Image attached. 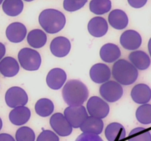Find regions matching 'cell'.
Wrapping results in <instances>:
<instances>
[{
  "label": "cell",
  "mask_w": 151,
  "mask_h": 141,
  "mask_svg": "<svg viewBox=\"0 0 151 141\" xmlns=\"http://www.w3.org/2000/svg\"><path fill=\"white\" fill-rule=\"evenodd\" d=\"M62 95L69 106H81L88 99L86 85L78 79H70L64 85Z\"/></svg>",
  "instance_id": "cell-1"
},
{
  "label": "cell",
  "mask_w": 151,
  "mask_h": 141,
  "mask_svg": "<svg viewBox=\"0 0 151 141\" xmlns=\"http://www.w3.org/2000/svg\"><path fill=\"white\" fill-rule=\"evenodd\" d=\"M38 21L45 32L55 34L64 27L66 17L63 13L55 9H46L40 13Z\"/></svg>",
  "instance_id": "cell-2"
},
{
  "label": "cell",
  "mask_w": 151,
  "mask_h": 141,
  "mask_svg": "<svg viewBox=\"0 0 151 141\" xmlns=\"http://www.w3.org/2000/svg\"><path fill=\"white\" fill-rule=\"evenodd\" d=\"M112 76L120 85H130L137 81L139 73L138 70L130 62L121 59L114 64Z\"/></svg>",
  "instance_id": "cell-3"
},
{
  "label": "cell",
  "mask_w": 151,
  "mask_h": 141,
  "mask_svg": "<svg viewBox=\"0 0 151 141\" xmlns=\"http://www.w3.org/2000/svg\"><path fill=\"white\" fill-rule=\"evenodd\" d=\"M18 59L21 66L29 71L37 70L41 64V57L39 53L30 48H24L19 51Z\"/></svg>",
  "instance_id": "cell-4"
},
{
  "label": "cell",
  "mask_w": 151,
  "mask_h": 141,
  "mask_svg": "<svg viewBox=\"0 0 151 141\" xmlns=\"http://www.w3.org/2000/svg\"><path fill=\"white\" fill-rule=\"evenodd\" d=\"M64 116L72 128H80L86 120L88 112L83 105L69 106L64 110Z\"/></svg>",
  "instance_id": "cell-5"
},
{
  "label": "cell",
  "mask_w": 151,
  "mask_h": 141,
  "mask_svg": "<svg viewBox=\"0 0 151 141\" xmlns=\"http://www.w3.org/2000/svg\"><path fill=\"white\" fill-rule=\"evenodd\" d=\"M100 94L108 102H115L123 95V88L117 82L108 81L100 86Z\"/></svg>",
  "instance_id": "cell-6"
},
{
  "label": "cell",
  "mask_w": 151,
  "mask_h": 141,
  "mask_svg": "<svg viewBox=\"0 0 151 141\" xmlns=\"http://www.w3.org/2000/svg\"><path fill=\"white\" fill-rule=\"evenodd\" d=\"M4 99L7 105L11 108L24 106L28 102L27 94L24 90L16 86L12 87L7 90Z\"/></svg>",
  "instance_id": "cell-7"
},
{
  "label": "cell",
  "mask_w": 151,
  "mask_h": 141,
  "mask_svg": "<svg viewBox=\"0 0 151 141\" xmlns=\"http://www.w3.org/2000/svg\"><path fill=\"white\" fill-rule=\"evenodd\" d=\"M86 109L90 115L100 119L106 118L110 111L109 104L98 96H92L88 100Z\"/></svg>",
  "instance_id": "cell-8"
},
{
  "label": "cell",
  "mask_w": 151,
  "mask_h": 141,
  "mask_svg": "<svg viewBox=\"0 0 151 141\" xmlns=\"http://www.w3.org/2000/svg\"><path fill=\"white\" fill-rule=\"evenodd\" d=\"M50 123L52 129L60 136L66 137L72 134V126L62 113L53 114L50 118Z\"/></svg>",
  "instance_id": "cell-9"
},
{
  "label": "cell",
  "mask_w": 151,
  "mask_h": 141,
  "mask_svg": "<svg viewBox=\"0 0 151 141\" xmlns=\"http://www.w3.org/2000/svg\"><path fill=\"white\" fill-rule=\"evenodd\" d=\"M142 39L138 32L132 29L126 30L121 35L120 44L128 50H136L141 46Z\"/></svg>",
  "instance_id": "cell-10"
},
{
  "label": "cell",
  "mask_w": 151,
  "mask_h": 141,
  "mask_svg": "<svg viewBox=\"0 0 151 141\" xmlns=\"http://www.w3.org/2000/svg\"><path fill=\"white\" fill-rule=\"evenodd\" d=\"M89 75L93 82L97 84H101L109 80L111 76V71L107 65L97 63L91 68Z\"/></svg>",
  "instance_id": "cell-11"
},
{
  "label": "cell",
  "mask_w": 151,
  "mask_h": 141,
  "mask_svg": "<svg viewBox=\"0 0 151 141\" xmlns=\"http://www.w3.org/2000/svg\"><path fill=\"white\" fill-rule=\"evenodd\" d=\"M71 50V43L68 38L63 36L55 38L50 43L52 54L58 57H63L67 55Z\"/></svg>",
  "instance_id": "cell-12"
},
{
  "label": "cell",
  "mask_w": 151,
  "mask_h": 141,
  "mask_svg": "<svg viewBox=\"0 0 151 141\" xmlns=\"http://www.w3.org/2000/svg\"><path fill=\"white\" fill-rule=\"evenodd\" d=\"M66 78V73L63 69L55 68L50 70L46 78V82L50 88L52 90H59L64 85Z\"/></svg>",
  "instance_id": "cell-13"
},
{
  "label": "cell",
  "mask_w": 151,
  "mask_h": 141,
  "mask_svg": "<svg viewBox=\"0 0 151 141\" xmlns=\"http://www.w3.org/2000/svg\"><path fill=\"white\" fill-rule=\"evenodd\" d=\"M27 35V28L20 22H14L9 25L6 29V37L12 43H20Z\"/></svg>",
  "instance_id": "cell-14"
},
{
  "label": "cell",
  "mask_w": 151,
  "mask_h": 141,
  "mask_svg": "<svg viewBox=\"0 0 151 141\" xmlns=\"http://www.w3.org/2000/svg\"><path fill=\"white\" fill-rule=\"evenodd\" d=\"M131 95L133 101L137 104H147L151 99V89L146 84H138L132 88Z\"/></svg>",
  "instance_id": "cell-15"
},
{
  "label": "cell",
  "mask_w": 151,
  "mask_h": 141,
  "mask_svg": "<svg viewBox=\"0 0 151 141\" xmlns=\"http://www.w3.org/2000/svg\"><path fill=\"white\" fill-rule=\"evenodd\" d=\"M87 27L90 35L95 38H100L107 33L109 25L104 18L97 16L89 21Z\"/></svg>",
  "instance_id": "cell-16"
},
{
  "label": "cell",
  "mask_w": 151,
  "mask_h": 141,
  "mask_svg": "<svg viewBox=\"0 0 151 141\" xmlns=\"http://www.w3.org/2000/svg\"><path fill=\"white\" fill-rule=\"evenodd\" d=\"M105 136L108 141H124L126 137V132L122 124L114 122L106 126Z\"/></svg>",
  "instance_id": "cell-17"
},
{
  "label": "cell",
  "mask_w": 151,
  "mask_h": 141,
  "mask_svg": "<svg viewBox=\"0 0 151 141\" xmlns=\"http://www.w3.org/2000/svg\"><path fill=\"white\" fill-rule=\"evenodd\" d=\"M31 116V112L28 107L24 106L13 108L9 114V119L13 124L22 126L27 123Z\"/></svg>",
  "instance_id": "cell-18"
},
{
  "label": "cell",
  "mask_w": 151,
  "mask_h": 141,
  "mask_svg": "<svg viewBox=\"0 0 151 141\" xmlns=\"http://www.w3.org/2000/svg\"><path fill=\"white\" fill-rule=\"evenodd\" d=\"M104 123L102 119L89 116L81 125V130L83 133L99 135L103 132Z\"/></svg>",
  "instance_id": "cell-19"
},
{
  "label": "cell",
  "mask_w": 151,
  "mask_h": 141,
  "mask_svg": "<svg viewBox=\"0 0 151 141\" xmlns=\"http://www.w3.org/2000/svg\"><path fill=\"white\" fill-rule=\"evenodd\" d=\"M128 58L131 64L139 70H146L150 66V57L143 51H132L128 56Z\"/></svg>",
  "instance_id": "cell-20"
},
{
  "label": "cell",
  "mask_w": 151,
  "mask_h": 141,
  "mask_svg": "<svg viewBox=\"0 0 151 141\" xmlns=\"http://www.w3.org/2000/svg\"><path fill=\"white\" fill-rule=\"evenodd\" d=\"M109 22L112 27L118 30H121L126 28L128 26V18L123 10L116 9L109 13Z\"/></svg>",
  "instance_id": "cell-21"
},
{
  "label": "cell",
  "mask_w": 151,
  "mask_h": 141,
  "mask_svg": "<svg viewBox=\"0 0 151 141\" xmlns=\"http://www.w3.org/2000/svg\"><path fill=\"white\" fill-rule=\"evenodd\" d=\"M19 71L17 60L11 57H6L0 61V73L4 77H13Z\"/></svg>",
  "instance_id": "cell-22"
},
{
  "label": "cell",
  "mask_w": 151,
  "mask_h": 141,
  "mask_svg": "<svg viewBox=\"0 0 151 141\" xmlns=\"http://www.w3.org/2000/svg\"><path fill=\"white\" fill-rule=\"evenodd\" d=\"M100 55L102 60L106 63H113L117 60L121 56V51L116 44L106 43L100 48Z\"/></svg>",
  "instance_id": "cell-23"
},
{
  "label": "cell",
  "mask_w": 151,
  "mask_h": 141,
  "mask_svg": "<svg viewBox=\"0 0 151 141\" xmlns=\"http://www.w3.org/2000/svg\"><path fill=\"white\" fill-rule=\"evenodd\" d=\"M27 43L31 47L40 48L44 46L47 41V37L45 32L41 29H32L27 35Z\"/></svg>",
  "instance_id": "cell-24"
},
{
  "label": "cell",
  "mask_w": 151,
  "mask_h": 141,
  "mask_svg": "<svg viewBox=\"0 0 151 141\" xmlns=\"http://www.w3.org/2000/svg\"><path fill=\"white\" fill-rule=\"evenodd\" d=\"M24 4L22 0H4L2 10L9 16H17L22 12Z\"/></svg>",
  "instance_id": "cell-25"
},
{
  "label": "cell",
  "mask_w": 151,
  "mask_h": 141,
  "mask_svg": "<svg viewBox=\"0 0 151 141\" xmlns=\"http://www.w3.org/2000/svg\"><path fill=\"white\" fill-rule=\"evenodd\" d=\"M35 113L41 117H48L54 111V104L48 98H41L35 104Z\"/></svg>",
  "instance_id": "cell-26"
},
{
  "label": "cell",
  "mask_w": 151,
  "mask_h": 141,
  "mask_svg": "<svg viewBox=\"0 0 151 141\" xmlns=\"http://www.w3.org/2000/svg\"><path fill=\"white\" fill-rule=\"evenodd\" d=\"M111 8V0H91L89 9L91 13L96 15H103L109 12Z\"/></svg>",
  "instance_id": "cell-27"
},
{
  "label": "cell",
  "mask_w": 151,
  "mask_h": 141,
  "mask_svg": "<svg viewBox=\"0 0 151 141\" xmlns=\"http://www.w3.org/2000/svg\"><path fill=\"white\" fill-rule=\"evenodd\" d=\"M136 118L140 123L147 125L151 123V104H145L137 108Z\"/></svg>",
  "instance_id": "cell-28"
},
{
  "label": "cell",
  "mask_w": 151,
  "mask_h": 141,
  "mask_svg": "<svg viewBox=\"0 0 151 141\" xmlns=\"http://www.w3.org/2000/svg\"><path fill=\"white\" fill-rule=\"evenodd\" d=\"M128 141H151V134L143 127L135 128L129 133Z\"/></svg>",
  "instance_id": "cell-29"
},
{
  "label": "cell",
  "mask_w": 151,
  "mask_h": 141,
  "mask_svg": "<svg viewBox=\"0 0 151 141\" xmlns=\"http://www.w3.org/2000/svg\"><path fill=\"white\" fill-rule=\"evenodd\" d=\"M35 132L28 126H22L16 131V141H35Z\"/></svg>",
  "instance_id": "cell-30"
},
{
  "label": "cell",
  "mask_w": 151,
  "mask_h": 141,
  "mask_svg": "<svg viewBox=\"0 0 151 141\" xmlns=\"http://www.w3.org/2000/svg\"><path fill=\"white\" fill-rule=\"evenodd\" d=\"M87 0H63V8L66 11L74 12L82 8Z\"/></svg>",
  "instance_id": "cell-31"
},
{
  "label": "cell",
  "mask_w": 151,
  "mask_h": 141,
  "mask_svg": "<svg viewBox=\"0 0 151 141\" xmlns=\"http://www.w3.org/2000/svg\"><path fill=\"white\" fill-rule=\"evenodd\" d=\"M36 141H59V137L52 131L43 130L38 135Z\"/></svg>",
  "instance_id": "cell-32"
},
{
  "label": "cell",
  "mask_w": 151,
  "mask_h": 141,
  "mask_svg": "<svg viewBox=\"0 0 151 141\" xmlns=\"http://www.w3.org/2000/svg\"><path fill=\"white\" fill-rule=\"evenodd\" d=\"M75 141H103V140L99 135L83 133L77 137Z\"/></svg>",
  "instance_id": "cell-33"
},
{
  "label": "cell",
  "mask_w": 151,
  "mask_h": 141,
  "mask_svg": "<svg viewBox=\"0 0 151 141\" xmlns=\"http://www.w3.org/2000/svg\"><path fill=\"white\" fill-rule=\"evenodd\" d=\"M128 4L134 8H141L144 7L147 0H128Z\"/></svg>",
  "instance_id": "cell-34"
},
{
  "label": "cell",
  "mask_w": 151,
  "mask_h": 141,
  "mask_svg": "<svg viewBox=\"0 0 151 141\" xmlns=\"http://www.w3.org/2000/svg\"><path fill=\"white\" fill-rule=\"evenodd\" d=\"M0 141H16L10 135L7 133L0 134Z\"/></svg>",
  "instance_id": "cell-35"
},
{
  "label": "cell",
  "mask_w": 151,
  "mask_h": 141,
  "mask_svg": "<svg viewBox=\"0 0 151 141\" xmlns=\"http://www.w3.org/2000/svg\"><path fill=\"white\" fill-rule=\"evenodd\" d=\"M6 53V48L4 44L0 42V61L3 59Z\"/></svg>",
  "instance_id": "cell-36"
},
{
  "label": "cell",
  "mask_w": 151,
  "mask_h": 141,
  "mask_svg": "<svg viewBox=\"0 0 151 141\" xmlns=\"http://www.w3.org/2000/svg\"><path fill=\"white\" fill-rule=\"evenodd\" d=\"M148 51L149 53H150V55L151 57V38L149 40V42H148Z\"/></svg>",
  "instance_id": "cell-37"
},
{
  "label": "cell",
  "mask_w": 151,
  "mask_h": 141,
  "mask_svg": "<svg viewBox=\"0 0 151 141\" xmlns=\"http://www.w3.org/2000/svg\"><path fill=\"white\" fill-rule=\"evenodd\" d=\"M1 128H2V120H1V118H0V130L1 129Z\"/></svg>",
  "instance_id": "cell-38"
},
{
  "label": "cell",
  "mask_w": 151,
  "mask_h": 141,
  "mask_svg": "<svg viewBox=\"0 0 151 141\" xmlns=\"http://www.w3.org/2000/svg\"><path fill=\"white\" fill-rule=\"evenodd\" d=\"M24 1H33V0H24Z\"/></svg>",
  "instance_id": "cell-39"
},
{
  "label": "cell",
  "mask_w": 151,
  "mask_h": 141,
  "mask_svg": "<svg viewBox=\"0 0 151 141\" xmlns=\"http://www.w3.org/2000/svg\"><path fill=\"white\" fill-rule=\"evenodd\" d=\"M3 1H4V0H0V4H1V3H2Z\"/></svg>",
  "instance_id": "cell-40"
}]
</instances>
